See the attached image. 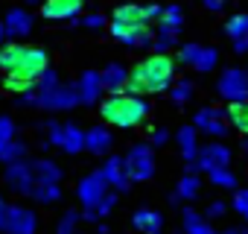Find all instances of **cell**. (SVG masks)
<instances>
[{"instance_id": "obj_1", "label": "cell", "mask_w": 248, "mask_h": 234, "mask_svg": "<svg viewBox=\"0 0 248 234\" xmlns=\"http://www.w3.org/2000/svg\"><path fill=\"white\" fill-rule=\"evenodd\" d=\"M175 79V65L167 53H155L143 62H138L126 79V91L129 94H161L172 85Z\"/></svg>"}, {"instance_id": "obj_2", "label": "cell", "mask_w": 248, "mask_h": 234, "mask_svg": "<svg viewBox=\"0 0 248 234\" xmlns=\"http://www.w3.org/2000/svg\"><path fill=\"white\" fill-rule=\"evenodd\" d=\"M50 67V59L41 47H24V44H0V70L9 76H24L35 82Z\"/></svg>"}, {"instance_id": "obj_3", "label": "cell", "mask_w": 248, "mask_h": 234, "mask_svg": "<svg viewBox=\"0 0 248 234\" xmlns=\"http://www.w3.org/2000/svg\"><path fill=\"white\" fill-rule=\"evenodd\" d=\"M99 114L102 120L111 123V126H120V129H132V126H140L149 114V105L138 97V94H111L102 105H99Z\"/></svg>"}, {"instance_id": "obj_4", "label": "cell", "mask_w": 248, "mask_h": 234, "mask_svg": "<svg viewBox=\"0 0 248 234\" xmlns=\"http://www.w3.org/2000/svg\"><path fill=\"white\" fill-rule=\"evenodd\" d=\"M35 105L38 108H47V111H67V108L79 105L76 85L56 82L50 88H35Z\"/></svg>"}, {"instance_id": "obj_5", "label": "cell", "mask_w": 248, "mask_h": 234, "mask_svg": "<svg viewBox=\"0 0 248 234\" xmlns=\"http://www.w3.org/2000/svg\"><path fill=\"white\" fill-rule=\"evenodd\" d=\"M44 147H59L70 155L82 152L85 150V132L76 126V123H56V120H47V144Z\"/></svg>"}, {"instance_id": "obj_6", "label": "cell", "mask_w": 248, "mask_h": 234, "mask_svg": "<svg viewBox=\"0 0 248 234\" xmlns=\"http://www.w3.org/2000/svg\"><path fill=\"white\" fill-rule=\"evenodd\" d=\"M123 167H126L129 182H146L155 173V158H152V147L149 144H135L129 150V155L123 158Z\"/></svg>"}, {"instance_id": "obj_7", "label": "cell", "mask_w": 248, "mask_h": 234, "mask_svg": "<svg viewBox=\"0 0 248 234\" xmlns=\"http://www.w3.org/2000/svg\"><path fill=\"white\" fill-rule=\"evenodd\" d=\"M3 179H6V184H9L12 190H18V193H24V196H30V193H32L35 179H32V164H30L27 158L9 161V164H6V170H3Z\"/></svg>"}, {"instance_id": "obj_8", "label": "cell", "mask_w": 248, "mask_h": 234, "mask_svg": "<svg viewBox=\"0 0 248 234\" xmlns=\"http://www.w3.org/2000/svg\"><path fill=\"white\" fill-rule=\"evenodd\" d=\"M38 217L24 205H6V228L3 234H35Z\"/></svg>"}, {"instance_id": "obj_9", "label": "cell", "mask_w": 248, "mask_h": 234, "mask_svg": "<svg viewBox=\"0 0 248 234\" xmlns=\"http://www.w3.org/2000/svg\"><path fill=\"white\" fill-rule=\"evenodd\" d=\"M105 193H108V184H105V179L99 176V170L91 173V176H85V179L79 182V187H76V196H79V202L85 205V211H91Z\"/></svg>"}, {"instance_id": "obj_10", "label": "cell", "mask_w": 248, "mask_h": 234, "mask_svg": "<svg viewBox=\"0 0 248 234\" xmlns=\"http://www.w3.org/2000/svg\"><path fill=\"white\" fill-rule=\"evenodd\" d=\"M219 94L228 97L231 102L233 100H248V73L245 70H236V67L225 70L222 79H219Z\"/></svg>"}, {"instance_id": "obj_11", "label": "cell", "mask_w": 248, "mask_h": 234, "mask_svg": "<svg viewBox=\"0 0 248 234\" xmlns=\"http://www.w3.org/2000/svg\"><path fill=\"white\" fill-rule=\"evenodd\" d=\"M178 59H181L184 65L196 67V70H210V67L219 62L216 50H213V47H202V44H184L181 53H178Z\"/></svg>"}, {"instance_id": "obj_12", "label": "cell", "mask_w": 248, "mask_h": 234, "mask_svg": "<svg viewBox=\"0 0 248 234\" xmlns=\"http://www.w3.org/2000/svg\"><path fill=\"white\" fill-rule=\"evenodd\" d=\"M3 30H6V35H9L12 41H15V38H24V35L32 33V15H30L27 9L15 6V9L6 12V18H3Z\"/></svg>"}, {"instance_id": "obj_13", "label": "cell", "mask_w": 248, "mask_h": 234, "mask_svg": "<svg viewBox=\"0 0 248 234\" xmlns=\"http://www.w3.org/2000/svg\"><path fill=\"white\" fill-rule=\"evenodd\" d=\"M79 9H82L79 0H44L41 3V15L50 21H73Z\"/></svg>"}, {"instance_id": "obj_14", "label": "cell", "mask_w": 248, "mask_h": 234, "mask_svg": "<svg viewBox=\"0 0 248 234\" xmlns=\"http://www.w3.org/2000/svg\"><path fill=\"white\" fill-rule=\"evenodd\" d=\"M76 94H79V102L82 105H93L99 97H102V82H99V73L96 70H85L76 82Z\"/></svg>"}, {"instance_id": "obj_15", "label": "cell", "mask_w": 248, "mask_h": 234, "mask_svg": "<svg viewBox=\"0 0 248 234\" xmlns=\"http://www.w3.org/2000/svg\"><path fill=\"white\" fill-rule=\"evenodd\" d=\"M228 158H231V152L222 147V144H207L202 152H196V164L202 167V170H222V167H228Z\"/></svg>"}, {"instance_id": "obj_16", "label": "cell", "mask_w": 248, "mask_h": 234, "mask_svg": "<svg viewBox=\"0 0 248 234\" xmlns=\"http://www.w3.org/2000/svg\"><path fill=\"white\" fill-rule=\"evenodd\" d=\"M196 129L222 138V135L228 132V123L222 120V111H219V108H202V111L196 114Z\"/></svg>"}, {"instance_id": "obj_17", "label": "cell", "mask_w": 248, "mask_h": 234, "mask_svg": "<svg viewBox=\"0 0 248 234\" xmlns=\"http://www.w3.org/2000/svg\"><path fill=\"white\" fill-rule=\"evenodd\" d=\"M99 176L105 179L108 187H117V190H126L129 187V176H126V167H123V158H108L102 167H99Z\"/></svg>"}, {"instance_id": "obj_18", "label": "cell", "mask_w": 248, "mask_h": 234, "mask_svg": "<svg viewBox=\"0 0 248 234\" xmlns=\"http://www.w3.org/2000/svg\"><path fill=\"white\" fill-rule=\"evenodd\" d=\"M126 79H129V70L123 67V65H108V67L99 73L102 91H108V94H120V91H126Z\"/></svg>"}, {"instance_id": "obj_19", "label": "cell", "mask_w": 248, "mask_h": 234, "mask_svg": "<svg viewBox=\"0 0 248 234\" xmlns=\"http://www.w3.org/2000/svg\"><path fill=\"white\" fill-rule=\"evenodd\" d=\"M111 144H114V138L105 126H93V129L85 132V150L93 152V155H105L111 150Z\"/></svg>"}, {"instance_id": "obj_20", "label": "cell", "mask_w": 248, "mask_h": 234, "mask_svg": "<svg viewBox=\"0 0 248 234\" xmlns=\"http://www.w3.org/2000/svg\"><path fill=\"white\" fill-rule=\"evenodd\" d=\"M132 222H135V228L143 231V234H158L164 219H161V214L152 211V208H138L135 217H132Z\"/></svg>"}, {"instance_id": "obj_21", "label": "cell", "mask_w": 248, "mask_h": 234, "mask_svg": "<svg viewBox=\"0 0 248 234\" xmlns=\"http://www.w3.org/2000/svg\"><path fill=\"white\" fill-rule=\"evenodd\" d=\"M111 21H120V24H149L146 6H138V3H123V6H117Z\"/></svg>"}, {"instance_id": "obj_22", "label": "cell", "mask_w": 248, "mask_h": 234, "mask_svg": "<svg viewBox=\"0 0 248 234\" xmlns=\"http://www.w3.org/2000/svg\"><path fill=\"white\" fill-rule=\"evenodd\" d=\"M32 164V179L35 182H62V167L50 158H35Z\"/></svg>"}, {"instance_id": "obj_23", "label": "cell", "mask_w": 248, "mask_h": 234, "mask_svg": "<svg viewBox=\"0 0 248 234\" xmlns=\"http://www.w3.org/2000/svg\"><path fill=\"white\" fill-rule=\"evenodd\" d=\"M30 196H32L38 205H53V202L62 199V187H59V182H35Z\"/></svg>"}, {"instance_id": "obj_24", "label": "cell", "mask_w": 248, "mask_h": 234, "mask_svg": "<svg viewBox=\"0 0 248 234\" xmlns=\"http://www.w3.org/2000/svg\"><path fill=\"white\" fill-rule=\"evenodd\" d=\"M181 24H184V15H181L178 6H167V9H161V15H158V30H161V33H172V35H178V33H181Z\"/></svg>"}, {"instance_id": "obj_25", "label": "cell", "mask_w": 248, "mask_h": 234, "mask_svg": "<svg viewBox=\"0 0 248 234\" xmlns=\"http://www.w3.org/2000/svg\"><path fill=\"white\" fill-rule=\"evenodd\" d=\"M228 120L233 123V129L248 135V100H233L228 105Z\"/></svg>"}, {"instance_id": "obj_26", "label": "cell", "mask_w": 248, "mask_h": 234, "mask_svg": "<svg viewBox=\"0 0 248 234\" xmlns=\"http://www.w3.org/2000/svg\"><path fill=\"white\" fill-rule=\"evenodd\" d=\"M184 228H187V234H213V228L196 214V211H184Z\"/></svg>"}, {"instance_id": "obj_27", "label": "cell", "mask_w": 248, "mask_h": 234, "mask_svg": "<svg viewBox=\"0 0 248 234\" xmlns=\"http://www.w3.org/2000/svg\"><path fill=\"white\" fill-rule=\"evenodd\" d=\"M18 158H27V144L18 141V138H12L3 150H0V161L9 164V161H18Z\"/></svg>"}, {"instance_id": "obj_28", "label": "cell", "mask_w": 248, "mask_h": 234, "mask_svg": "<svg viewBox=\"0 0 248 234\" xmlns=\"http://www.w3.org/2000/svg\"><path fill=\"white\" fill-rule=\"evenodd\" d=\"M178 144H181L184 158H187V161H196V129L184 126V129L178 132Z\"/></svg>"}, {"instance_id": "obj_29", "label": "cell", "mask_w": 248, "mask_h": 234, "mask_svg": "<svg viewBox=\"0 0 248 234\" xmlns=\"http://www.w3.org/2000/svg\"><path fill=\"white\" fill-rule=\"evenodd\" d=\"M79 225V211H64L62 219L56 222V234H73Z\"/></svg>"}, {"instance_id": "obj_30", "label": "cell", "mask_w": 248, "mask_h": 234, "mask_svg": "<svg viewBox=\"0 0 248 234\" xmlns=\"http://www.w3.org/2000/svg\"><path fill=\"white\" fill-rule=\"evenodd\" d=\"M35 82H30V79H24V76H3V88L9 91V94H24V91H30Z\"/></svg>"}, {"instance_id": "obj_31", "label": "cell", "mask_w": 248, "mask_h": 234, "mask_svg": "<svg viewBox=\"0 0 248 234\" xmlns=\"http://www.w3.org/2000/svg\"><path fill=\"white\" fill-rule=\"evenodd\" d=\"M245 33H248V15H233V18L228 21V35H231L233 41H239Z\"/></svg>"}, {"instance_id": "obj_32", "label": "cell", "mask_w": 248, "mask_h": 234, "mask_svg": "<svg viewBox=\"0 0 248 234\" xmlns=\"http://www.w3.org/2000/svg\"><path fill=\"white\" fill-rule=\"evenodd\" d=\"M210 182L213 184H219V187H236V176L228 170V167H222V170H210Z\"/></svg>"}, {"instance_id": "obj_33", "label": "cell", "mask_w": 248, "mask_h": 234, "mask_svg": "<svg viewBox=\"0 0 248 234\" xmlns=\"http://www.w3.org/2000/svg\"><path fill=\"white\" fill-rule=\"evenodd\" d=\"M172 91H170V97H172V102H187L190 97H193V85L190 82H175V85H170Z\"/></svg>"}, {"instance_id": "obj_34", "label": "cell", "mask_w": 248, "mask_h": 234, "mask_svg": "<svg viewBox=\"0 0 248 234\" xmlns=\"http://www.w3.org/2000/svg\"><path fill=\"white\" fill-rule=\"evenodd\" d=\"M199 193V179L196 176H184L181 182H178V196L181 199H193Z\"/></svg>"}, {"instance_id": "obj_35", "label": "cell", "mask_w": 248, "mask_h": 234, "mask_svg": "<svg viewBox=\"0 0 248 234\" xmlns=\"http://www.w3.org/2000/svg\"><path fill=\"white\" fill-rule=\"evenodd\" d=\"M15 138V123H12V117H0V150H3L9 141Z\"/></svg>"}, {"instance_id": "obj_36", "label": "cell", "mask_w": 248, "mask_h": 234, "mask_svg": "<svg viewBox=\"0 0 248 234\" xmlns=\"http://www.w3.org/2000/svg\"><path fill=\"white\" fill-rule=\"evenodd\" d=\"M233 208H236V211L248 219V190H239V193L233 196Z\"/></svg>"}, {"instance_id": "obj_37", "label": "cell", "mask_w": 248, "mask_h": 234, "mask_svg": "<svg viewBox=\"0 0 248 234\" xmlns=\"http://www.w3.org/2000/svg\"><path fill=\"white\" fill-rule=\"evenodd\" d=\"M82 27H88V30L96 33V30L105 27V18H102V15H88V18H82Z\"/></svg>"}, {"instance_id": "obj_38", "label": "cell", "mask_w": 248, "mask_h": 234, "mask_svg": "<svg viewBox=\"0 0 248 234\" xmlns=\"http://www.w3.org/2000/svg\"><path fill=\"white\" fill-rule=\"evenodd\" d=\"M167 138H170V135H167V129H155V132H152V147H164V144H167Z\"/></svg>"}, {"instance_id": "obj_39", "label": "cell", "mask_w": 248, "mask_h": 234, "mask_svg": "<svg viewBox=\"0 0 248 234\" xmlns=\"http://www.w3.org/2000/svg\"><path fill=\"white\" fill-rule=\"evenodd\" d=\"M222 214H225V202H213V205L207 208V217H210V219H216V217H222Z\"/></svg>"}, {"instance_id": "obj_40", "label": "cell", "mask_w": 248, "mask_h": 234, "mask_svg": "<svg viewBox=\"0 0 248 234\" xmlns=\"http://www.w3.org/2000/svg\"><path fill=\"white\" fill-rule=\"evenodd\" d=\"M236 53H248V33L236 41Z\"/></svg>"}, {"instance_id": "obj_41", "label": "cell", "mask_w": 248, "mask_h": 234, "mask_svg": "<svg viewBox=\"0 0 248 234\" xmlns=\"http://www.w3.org/2000/svg\"><path fill=\"white\" fill-rule=\"evenodd\" d=\"M202 3H204L207 9H222V6H225V0H202Z\"/></svg>"}, {"instance_id": "obj_42", "label": "cell", "mask_w": 248, "mask_h": 234, "mask_svg": "<svg viewBox=\"0 0 248 234\" xmlns=\"http://www.w3.org/2000/svg\"><path fill=\"white\" fill-rule=\"evenodd\" d=\"M3 228H6V202L0 205V234H3Z\"/></svg>"}, {"instance_id": "obj_43", "label": "cell", "mask_w": 248, "mask_h": 234, "mask_svg": "<svg viewBox=\"0 0 248 234\" xmlns=\"http://www.w3.org/2000/svg\"><path fill=\"white\" fill-rule=\"evenodd\" d=\"M225 234H248V231H245V228H228Z\"/></svg>"}, {"instance_id": "obj_44", "label": "cell", "mask_w": 248, "mask_h": 234, "mask_svg": "<svg viewBox=\"0 0 248 234\" xmlns=\"http://www.w3.org/2000/svg\"><path fill=\"white\" fill-rule=\"evenodd\" d=\"M3 38H6V30H3V21H0V44H3Z\"/></svg>"}, {"instance_id": "obj_45", "label": "cell", "mask_w": 248, "mask_h": 234, "mask_svg": "<svg viewBox=\"0 0 248 234\" xmlns=\"http://www.w3.org/2000/svg\"><path fill=\"white\" fill-rule=\"evenodd\" d=\"M245 152H248V141H245Z\"/></svg>"}, {"instance_id": "obj_46", "label": "cell", "mask_w": 248, "mask_h": 234, "mask_svg": "<svg viewBox=\"0 0 248 234\" xmlns=\"http://www.w3.org/2000/svg\"><path fill=\"white\" fill-rule=\"evenodd\" d=\"M27 3H35V0H27Z\"/></svg>"}, {"instance_id": "obj_47", "label": "cell", "mask_w": 248, "mask_h": 234, "mask_svg": "<svg viewBox=\"0 0 248 234\" xmlns=\"http://www.w3.org/2000/svg\"><path fill=\"white\" fill-rule=\"evenodd\" d=\"M0 205H3V199H0Z\"/></svg>"}, {"instance_id": "obj_48", "label": "cell", "mask_w": 248, "mask_h": 234, "mask_svg": "<svg viewBox=\"0 0 248 234\" xmlns=\"http://www.w3.org/2000/svg\"><path fill=\"white\" fill-rule=\"evenodd\" d=\"M79 3H85V0H79Z\"/></svg>"}, {"instance_id": "obj_49", "label": "cell", "mask_w": 248, "mask_h": 234, "mask_svg": "<svg viewBox=\"0 0 248 234\" xmlns=\"http://www.w3.org/2000/svg\"><path fill=\"white\" fill-rule=\"evenodd\" d=\"M158 234H161V231H158Z\"/></svg>"}]
</instances>
